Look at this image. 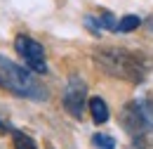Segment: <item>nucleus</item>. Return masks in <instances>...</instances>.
<instances>
[{
  "label": "nucleus",
  "mask_w": 153,
  "mask_h": 149,
  "mask_svg": "<svg viewBox=\"0 0 153 149\" xmlns=\"http://www.w3.org/2000/svg\"><path fill=\"white\" fill-rule=\"evenodd\" d=\"M94 64L104 71V74L127 81V83H141L146 78V64L139 55H134L125 47H101L94 50Z\"/></svg>",
  "instance_id": "nucleus-1"
},
{
  "label": "nucleus",
  "mask_w": 153,
  "mask_h": 149,
  "mask_svg": "<svg viewBox=\"0 0 153 149\" xmlns=\"http://www.w3.org/2000/svg\"><path fill=\"white\" fill-rule=\"evenodd\" d=\"M0 85L26 99H38V102L47 99V90L36 78V74L31 69L19 66L17 62L7 59L5 55H0Z\"/></svg>",
  "instance_id": "nucleus-2"
},
{
  "label": "nucleus",
  "mask_w": 153,
  "mask_h": 149,
  "mask_svg": "<svg viewBox=\"0 0 153 149\" xmlns=\"http://www.w3.org/2000/svg\"><path fill=\"white\" fill-rule=\"evenodd\" d=\"M120 121L132 135H146L153 132V104L149 102H130L123 107L120 111Z\"/></svg>",
  "instance_id": "nucleus-3"
},
{
  "label": "nucleus",
  "mask_w": 153,
  "mask_h": 149,
  "mask_svg": "<svg viewBox=\"0 0 153 149\" xmlns=\"http://www.w3.org/2000/svg\"><path fill=\"white\" fill-rule=\"evenodd\" d=\"M14 50L21 57V62L26 64V69H31L33 74H47L50 71L47 59H45V47L40 45L36 38L19 33L14 38Z\"/></svg>",
  "instance_id": "nucleus-4"
},
{
  "label": "nucleus",
  "mask_w": 153,
  "mask_h": 149,
  "mask_svg": "<svg viewBox=\"0 0 153 149\" xmlns=\"http://www.w3.org/2000/svg\"><path fill=\"white\" fill-rule=\"evenodd\" d=\"M61 102H64V109L71 114L73 118H82L85 107H87V83L80 76H71L66 81Z\"/></svg>",
  "instance_id": "nucleus-5"
},
{
  "label": "nucleus",
  "mask_w": 153,
  "mask_h": 149,
  "mask_svg": "<svg viewBox=\"0 0 153 149\" xmlns=\"http://www.w3.org/2000/svg\"><path fill=\"white\" fill-rule=\"evenodd\" d=\"M87 109H90V116H92V121L97 126H104L111 118V109H108V104H106L104 97H90Z\"/></svg>",
  "instance_id": "nucleus-6"
},
{
  "label": "nucleus",
  "mask_w": 153,
  "mask_h": 149,
  "mask_svg": "<svg viewBox=\"0 0 153 149\" xmlns=\"http://www.w3.org/2000/svg\"><path fill=\"white\" fill-rule=\"evenodd\" d=\"M141 26V19L137 17V14H125V17L118 21V26H115V33H132Z\"/></svg>",
  "instance_id": "nucleus-7"
},
{
  "label": "nucleus",
  "mask_w": 153,
  "mask_h": 149,
  "mask_svg": "<svg viewBox=\"0 0 153 149\" xmlns=\"http://www.w3.org/2000/svg\"><path fill=\"white\" fill-rule=\"evenodd\" d=\"M92 144L97 149H115V140L106 132H94L92 135Z\"/></svg>",
  "instance_id": "nucleus-8"
},
{
  "label": "nucleus",
  "mask_w": 153,
  "mask_h": 149,
  "mask_svg": "<svg viewBox=\"0 0 153 149\" xmlns=\"http://www.w3.org/2000/svg\"><path fill=\"white\" fill-rule=\"evenodd\" d=\"M12 137H14V149H38L36 142H33L28 135H24V132H19V130H12Z\"/></svg>",
  "instance_id": "nucleus-9"
},
{
  "label": "nucleus",
  "mask_w": 153,
  "mask_h": 149,
  "mask_svg": "<svg viewBox=\"0 0 153 149\" xmlns=\"http://www.w3.org/2000/svg\"><path fill=\"white\" fill-rule=\"evenodd\" d=\"M99 26H101V29H108V31H115L118 21L113 19V14H111V12H106V10H104V12L99 14Z\"/></svg>",
  "instance_id": "nucleus-10"
}]
</instances>
